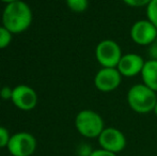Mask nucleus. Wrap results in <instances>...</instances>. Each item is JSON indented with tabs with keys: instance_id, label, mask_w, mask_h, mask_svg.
<instances>
[{
	"instance_id": "1",
	"label": "nucleus",
	"mask_w": 157,
	"mask_h": 156,
	"mask_svg": "<svg viewBox=\"0 0 157 156\" xmlns=\"http://www.w3.org/2000/svg\"><path fill=\"white\" fill-rule=\"evenodd\" d=\"M32 23V12L26 2L18 0L6 4L2 13V26L11 33H21L30 27Z\"/></svg>"
},
{
	"instance_id": "2",
	"label": "nucleus",
	"mask_w": 157,
	"mask_h": 156,
	"mask_svg": "<svg viewBox=\"0 0 157 156\" xmlns=\"http://www.w3.org/2000/svg\"><path fill=\"white\" fill-rule=\"evenodd\" d=\"M157 94L144 83H136L127 92V104L132 111L145 115L154 111Z\"/></svg>"
},
{
	"instance_id": "3",
	"label": "nucleus",
	"mask_w": 157,
	"mask_h": 156,
	"mask_svg": "<svg viewBox=\"0 0 157 156\" xmlns=\"http://www.w3.org/2000/svg\"><path fill=\"white\" fill-rule=\"evenodd\" d=\"M75 127L81 136L89 139L98 138L105 128L103 118L96 111L83 109L77 113L75 118Z\"/></svg>"
},
{
	"instance_id": "4",
	"label": "nucleus",
	"mask_w": 157,
	"mask_h": 156,
	"mask_svg": "<svg viewBox=\"0 0 157 156\" xmlns=\"http://www.w3.org/2000/svg\"><path fill=\"white\" fill-rule=\"evenodd\" d=\"M122 49L113 40H103L95 48V57L103 67H117L122 58Z\"/></svg>"
},
{
	"instance_id": "5",
	"label": "nucleus",
	"mask_w": 157,
	"mask_h": 156,
	"mask_svg": "<svg viewBox=\"0 0 157 156\" xmlns=\"http://www.w3.org/2000/svg\"><path fill=\"white\" fill-rule=\"evenodd\" d=\"M6 149L12 156H31L36 149V140L31 134L19 131L11 136Z\"/></svg>"
},
{
	"instance_id": "6",
	"label": "nucleus",
	"mask_w": 157,
	"mask_h": 156,
	"mask_svg": "<svg viewBox=\"0 0 157 156\" xmlns=\"http://www.w3.org/2000/svg\"><path fill=\"white\" fill-rule=\"evenodd\" d=\"M97 139L101 149L114 154L122 152L127 144V140L123 131L116 127H105Z\"/></svg>"
},
{
	"instance_id": "7",
	"label": "nucleus",
	"mask_w": 157,
	"mask_h": 156,
	"mask_svg": "<svg viewBox=\"0 0 157 156\" xmlns=\"http://www.w3.org/2000/svg\"><path fill=\"white\" fill-rule=\"evenodd\" d=\"M122 75L117 67H101L94 77V86L101 92H111L118 89Z\"/></svg>"
},
{
	"instance_id": "8",
	"label": "nucleus",
	"mask_w": 157,
	"mask_h": 156,
	"mask_svg": "<svg viewBox=\"0 0 157 156\" xmlns=\"http://www.w3.org/2000/svg\"><path fill=\"white\" fill-rule=\"evenodd\" d=\"M157 28L149 19H140L130 28V38L140 46H149L156 39Z\"/></svg>"
},
{
	"instance_id": "9",
	"label": "nucleus",
	"mask_w": 157,
	"mask_h": 156,
	"mask_svg": "<svg viewBox=\"0 0 157 156\" xmlns=\"http://www.w3.org/2000/svg\"><path fill=\"white\" fill-rule=\"evenodd\" d=\"M12 103L21 110H32L37 103V95L31 87L27 85H18L13 89Z\"/></svg>"
},
{
	"instance_id": "10",
	"label": "nucleus",
	"mask_w": 157,
	"mask_h": 156,
	"mask_svg": "<svg viewBox=\"0 0 157 156\" xmlns=\"http://www.w3.org/2000/svg\"><path fill=\"white\" fill-rule=\"evenodd\" d=\"M144 63L145 61L138 54H126L122 56L117 69L122 77H135L141 74Z\"/></svg>"
},
{
	"instance_id": "11",
	"label": "nucleus",
	"mask_w": 157,
	"mask_h": 156,
	"mask_svg": "<svg viewBox=\"0 0 157 156\" xmlns=\"http://www.w3.org/2000/svg\"><path fill=\"white\" fill-rule=\"evenodd\" d=\"M140 75L142 77V83L157 92V60L149 59L145 61Z\"/></svg>"
},
{
	"instance_id": "12",
	"label": "nucleus",
	"mask_w": 157,
	"mask_h": 156,
	"mask_svg": "<svg viewBox=\"0 0 157 156\" xmlns=\"http://www.w3.org/2000/svg\"><path fill=\"white\" fill-rule=\"evenodd\" d=\"M68 9L73 12H85L89 6V0H65Z\"/></svg>"
},
{
	"instance_id": "13",
	"label": "nucleus",
	"mask_w": 157,
	"mask_h": 156,
	"mask_svg": "<svg viewBox=\"0 0 157 156\" xmlns=\"http://www.w3.org/2000/svg\"><path fill=\"white\" fill-rule=\"evenodd\" d=\"M147 17L157 28V0H151L147 6Z\"/></svg>"
},
{
	"instance_id": "14",
	"label": "nucleus",
	"mask_w": 157,
	"mask_h": 156,
	"mask_svg": "<svg viewBox=\"0 0 157 156\" xmlns=\"http://www.w3.org/2000/svg\"><path fill=\"white\" fill-rule=\"evenodd\" d=\"M12 41V33L3 26H0V49L10 45Z\"/></svg>"
},
{
	"instance_id": "15",
	"label": "nucleus",
	"mask_w": 157,
	"mask_h": 156,
	"mask_svg": "<svg viewBox=\"0 0 157 156\" xmlns=\"http://www.w3.org/2000/svg\"><path fill=\"white\" fill-rule=\"evenodd\" d=\"M10 138H11V136H10V134H9L8 129L3 126H0V149L8 146Z\"/></svg>"
},
{
	"instance_id": "16",
	"label": "nucleus",
	"mask_w": 157,
	"mask_h": 156,
	"mask_svg": "<svg viewBox=\"0 0 157 156\" xmlns=\"http://www.w3.org/2000/svg\"><path fill=\"white\" fill-rule=\"evenodd\" d=\"M93 152L91 146L88 143H81L77 148V154L78 156H90Z\"/></svg>"
},
{
	"instance_id": "17",
	"label": "nucleus",
	"mask_w": 157,
	"mask_h": 156,
	"mask_svg": "<svg viewBox=\"0 0 157 156\" xmlns=\"http://www.w3.org/2000/svg\"><path fill=\"white\" fill-rule=\"evenodd\" d=\"M149 57L152 60H157V36L151 43V45H149Z\"/></svg>"
},
{
	"instance_id": "18",
	"label": "nucleus",
	"mask_w": 157,
	"mask_h": 156,
	"mask_svg": "<svg viewBox=\"0 0 157 156\" xmlns=\"http://www.w3.org/2000/svg\"><path fill=\"white\" fill-rule=\"evenodd\" d=\"M151 2V0H129L127 6L132 8H140V6H147Z\"/></svg>"
},
{
	"instance_id": "19",
	"label": "nucleus",
	"mask_w": 157,
	"mask_h": 156,
	"mask_svg": "<svg viewBox=\"0 0 157 156\" xmlns=\"http://www.w3.org/2000/svg\"><path fill=\"white\" fill-rule=\"evenodd\" d=\"M13 94V89L9 87H3L0 91V96H1L3 100H11L12 98Z\"/></svg>"
},
{
	"instance_id": "20",
	"label": "nucleus",
	"mask_w": 157,
	"mask_h": 156,
	"mask_svg": "<svg viewBox=\"0 0 157 156\" xmlns=\"http://www.w3.org/2000/svg\"><path fill=\"white\" fill-rule=\"evenodd\" d=\"M90 156H118V154H114V153L106 151L104 149H96V150H93Z\"/></svg>"
},
{
	"instance_id": "21",
	"label": "nucleus",
	"mask_w": 157,
	"mask_h": 156,
	"mask_svg": "<svg viewBox=\"0 0 157 156\" xmlns=\"http://www.w3.org/2000/svg\"><path fill=\"white\" fill-rule=\"evenodd\" d=\"M0 1H2V2H6V4H9V3H12V2L18 1V0H0Z\"/></svg>"
},
{
	"instance_id": "22",
	"label": "nucleus",
	"mask_w": 157,
	"mask_h": 156,
	"mask_svg": "<svg viewBox=\"0 0 157 156\" xmlns=\"http://www.w3.org/2000/svg\"><path fill=\"white\" fill-rule=\"evenodd\" d=\"M154 113H155V116L157 117V103H156V105H155V108H154V111H153Z\"/></svg>"
}]
</instances>
